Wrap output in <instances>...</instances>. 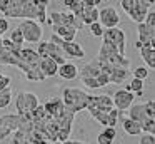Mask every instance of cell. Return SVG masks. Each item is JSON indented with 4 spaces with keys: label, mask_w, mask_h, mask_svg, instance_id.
I'll return each mask as SVG.
<instances>
[{
    "label": "cell",
    "mask_w": 155,
    "mask_h": 144,
    "mask_svg": "<svg viewBox=\"0 0 155 144\" xmlns=\"http://www.w3.org/2000/svg\"><path fill=\"white\" fill-rule=\"evenodd\" d=\"M10 82H12L10 77L0 72V90H4V89H7V87H10Z\"/></svg>",
    "instance_id": "cell-32"
},
{
    "label": "cell",
    "mask_w": 155,
    "mask_h": 144,
    "mask_svg": "<svg viewBox=\"0 0 155 144\" xmlns=\"http://www.w3.org/2000/svg\"><path fill=\"white\" fill-rule=\"evenodd\" d=\"M85 3H87V5H90V7H97L98 3H102L100 0H84Z\"/></svg>",
    "instance_id": "cell-35"
},
{
    "label": "cell",
    "mask_w": 155,
    "mask_h": 144,
    "mask_svg": "<svg viewBox=\"0 0 155 144\" xmlns=\"http://www.w3.org/2000/svg\"><path fill=\"white\" fill-rule=\"evenodd\" d=\"M18 69H20L22 72L25 74V77H27L28 80H32V82H40V80L45 79L42 70H40V57H38V54L35 52L34 49H28V47L24 49V47H22Z\"/></svg>",
    "instance_id": "cell-3"
},
{
    "label": "cell",
    "mask_w": 155,
    "mask_h": 144,
    "mask_svg": "<svg viewBox=\"0 0 155 144\" xmlns=\"http://www.w3.org/2000/svg\"><path fill=\"white\" fill-rule=\"evenodd\" d=\"M0 126H2V116H0Z\"/></svg>",
    "instance_id": "cell-38"
},
{
    "label": "cell",
    "mask_w": 155,
    "mask_h": 144,
    "mask_svg": "<svg viewBox=\"0 0 155 144\" xmlns=\"http://www.w3.org/2000/svg\"><path fill=\"white\" fill-rule=\"evenodd\" d=\"M10 40L12 44H15V45H22L24 44V37H22V32L18 29H14L12 30V33H10Z\"/></svg>",
    "instance_id": "cell-29"
},
{
    "label": "cell",
    "mask_w": 155,
    "mask_h": 144,
    "mask_svg": "<svg viewBox=\"0 0 155 144\" xmlns=\"http://www.w3.org/2000/svg\"><path fill=\"white\" fill-rule=\"evenodd\" d=\"M120 122H122V127H124V131L127 134H130V136H140L142 134V127L138 126L137 122H134V121H130L128 117H122V114H120Z\"/></svg>",
    "instance_id": "cell-21"
},
{
    "label": "cell",
    "mask_w": 155,
    "mask_h": 144,
    "mask_svg": "<svg viewBox=\"0 0 155 144\" xmlns=\"http://www.w3.org/2000/svg\"><path fill=\"white\" fill-rule=\"evenodd\" d=\"M12 96H14V92H12L10 87H7V89H4V90H0V109H7V107L10 106Z\"/></svg>",
    "instance_id": "cell-25"
},
{
    "label": "cell",
    "mask_w": 155,
    "mask_h": 144,
    "mask_svg": "<svg viewBox=\"0 0 155 144\" xmlns=\"http://www.w3.org/2000/svg\"><path fill=\"white\" fill-rule=\"evenodd\" d=\"M0 37H2V35H0Z\"/></svg>",
    "instance_id": "cell-40"
},
{
    "label": "cell",
    "mask_w": 155,
    "mask_h": 144,
    "mask_svg": "<svg viewBox=\"0 0 155 144\" xmlns=\"http://www.w3.org/2000/svg\"><path fill=\"white\" fill-rule=\"evenodd\" d=\"M142 47H155V27H148L147 23H138V40Z\"/></svg>",
    "instance_id": "cell-18"
},
{
    "label": "cell",
    "mask_w": 155,
    "mask_h": 144,
    "mask_svg": "<svg viewBox=\"0 0 155 144\" xmlns=\"http://www.w3.org/2000/svg\"><path fill=\"white\" fill-rule=\"evenodd\" d=\"M35 52L38 54L40 59H50V60H54L57 65H64V64L67 62V57L62 52V49L57 44L50 42V40H40V42H38V49L35 50Z\"/></svg>",
    "instance_id": "cell-8"
},
{
    "label": "cell",
    "mask_w": 155,
    "mask_h": 144,
    "mask_svg": "<svg viewBox=\"0 0 155 144\" xmlns=\"http://www.w3.org/2000/svg\"><path fill=\"white\" fill-rule=\"evenodd\" d=\"M148 77V70L147 67H137L134 70V79H138V80H143Z\"/></svg>",
    "instance_id": "cell-30"
},
{
    "label": "cell",
    "mask_w": 155,
    "mask_h": 144,
    "mask_svg": "<svg viewBox=\"0 0 155 144\" xmlns=\"http://www.w3.org/2000/svg\"><path fill=\"white\" fill-rule=\"evenodd\" d=\"M60 144H78V141H72V139H68V141H65V142H60Z\"/></svg>",
    "instance_id": "cell-36"
},
{
    "label": "cell",
    "mask_w": 155,
    "mask_h": 144,
    "mask_svg": "<svg viewBox=\"0 0 155 144\" xmlns=\"http://www.w3.org/2000/svg\"><path fill=\"white\" fill-rule=\"evenodd\" d=\"M80 80L88 89H102V87L110 84L104 65L97 59L92 60V62H87L80 69Z\"/></svg>",
    "instance_id": "cell-2"
},
{
    "label": "cell",
    "mask_w": 155,
    "mask_h": 144,
    "mask_svg": "<svg viewBox=\"0 0 155 144\" xmlns=\"http://www.w3.org/2000/svg\"><path fill=\"white\" fill-rule=\"evenodd\" d=\"M112 109H114V102H112V97L107 96V94L90 96V99H88L87 104L88 114H90L92 119H95L104 127H107V116Z\"/></svg>",
    "instance_id": "cell-5"
},
{
    "label": "cell",
    "mask_w": 155,
    "mask_h": 144,
    "mask_svg": "<svg viewBox=\"0 0 155 144\" xmlns=\"http://www.w3.org/2000/svg\"><path fill=\"white\" fill-rule=\"evenodd\" d=\"M52 144H60V142H52Z\"/></svg>",
    "instance_id": "cell-39"
},
{
    "label": "cell",
    "mask_w": 155,
    "mask_h": 144,
    "mask_svg": "<svg viewBox=\"0 0 155 144\" xmlns=\"http://www.w3.org/2000/svg\"><path fill=\"white\" fill-rule=\"evenodd\" d=\"M78 144H87V142H82V141H78Z\"/></svg>",
    "instance_id": "cell-37"
},
{
    "label": "cell",
    "mask_w": 155,
    "mask_h": 144,
    "mask_svg": "<svg viewBox=\"0 0 155 144\" xmlns=\"http://www.w3.org/2000/svg\"><path fill=\"white\" fill-rule=\"evenodd\" d=\"M38 106H40L38 97L35 96L34 92L22 90V92H18L17 97H15V109H17L15 114H18V116H28V114H32Z\"/></svg>",
    "instance_id": "cell-9"
},
{
    "label": "cell",
    "mask_w": 155,
    "mask_h": 144,
    "mask_svg": "<svg viewBox=\"0 0 155 144\" xmlns=\"http://www.w3.org/2000/svg\"><path fill=\"white\" fill-rule=\"evenodd\" d=\"M142 89H143V80H138V79H132L130 84H127V87H125V90H128L132 94L142 92Z\"/></svg>",
    "instance_id": "cell-26"
},
{
    "label": "cell",
    "mask_w": 155,
    "mask_h": 144,
    "mask_svg": "<svg viewBox=\"0 0 155 144\" xmlns=\"http://www.w3.org/2000/svg\"><path fill=\"white\" fill-rule=\"evenodd\" d=\"M120 5L125 10V13L137 23H143L147 13L153 9L152 0H122Z\"/></svg>",
    "instance_id": "cell-7"
},
{
    "label": "cell",
    "mask_w": 155,
    "mask_h": 144,
    "mask_svg": "<svg viewBox=\"0 0 155 144\" xmlns=\"http://www.w3.org/2000/svg\"><path fill=\"white\" fill-rule=\"evenodd\" d=\"M48 0H0V12L5 17L22 20H35L47 22V7Z\"/></svg>",
    "instance_id": "cell-1"
},
{
    "label": "cell",
    "mask_w": 155,
    "mask_h": 144,
    "mask_svg": "<svg viewBox=\"0 0 155 144\" xmlns=\"http://www.w3.org/2000/svg\"><path fill=\"white\" fill-rule=\"evenodd\" d=\"M140 57L148 69H155V47H147L143 45L140 49Z\"/></svg>",
    "instance_id": "cell-23"
},
{
    "label": "cell",
    "mask_w": 155,
    "mask_h": 144,
    "mask_svg": "<svg viewBox=\"0 0 155 144\" xmlns=\"http://www.w3.org/2000/svg\"><path fill=\"white\" fill-rule=\"evenodd\" d=\"M74 15L77 17V19L80 20L82 23H84V27H85V25H92V23L98 22V9H97V7H90V5H87V3L84 2V0H82L80 9L75 10Z\"/></svg>",
    "instance_id": "cell-16"
},
{
    "label": "cell",
    "mask_w": 155,
    "mask_h": 144,
    "mask_svg": "<svg viewBox=\"0 0 155 144\" xmlns=\"http://www.w3.org/2000/svg\"><path fill=\"white\" fill-rule=\"evenodd\" d=\"M17 29L22 32L24 42L27 44H38L42 40V35H44L42 25L35 20H22Z\"/></svg>",
    "instance_id": "cell-10"
},
{
    "label": "cell",
    "mask_w": 155,
    "mask_h": 144,
    "mask_svg": "<svg viewBox=\"0 0 155 144\" xmlns=\"http://www.w3.org/2000/svg\"><path fill=\"white\" fill-rule=\"evenodd\" d=\"M140 141H138V144H155V136H152V134H140Z\"/></svg>",
    "instance_id": "cell-33"
},
{
    "label": "cell",
    "mask_w": 155,
    "mask_h": 144,
    "mask_svg": "<svg viewBox=\"0 0 155 144\" xmlns=\"http://www.w3.org/2000/svg\"><path fill=\"white\" fill-rule=\"evenodd\" d=\"M98 23L102 25V29H104V30L118 27V23H120V17H118L117 9L112 7V5L100 9V10H98Z\"/></svg>",
    "instance_id": "cell-14"
},
{
    "label": "cell",
    "mask_w": 155,
    "mask_h": 144,
    "mask_svg": "<svg viewBox=\"0 0 155 144\" xmlns=\"http://www.w3.org/2000/svg\"><path fill=\"white\" fill-rule=\"evenodd\" d=\"M90 27V33L94 37H102V33H104V29H102V25L98 22H95V23H92V25H88Z\"/></svg>",
    "instance_id": "cell-31"
},
{
    "label": "cell",
    "mask_w": 155,
    "mask_h": 144,
    "mask_svg": "<svg viewBox=\"0 0 155 144\" xmlns=\"http://www.w3.org/2000/svg\"><path fill=\"white\" fill-rule=\"evenodd\" d=\"M40 70L44 74V77H54L57 76V70H58V65L50 59H40Z\"/></svg>",
    "instance_id": "cell-22"
},
{
    "label": "cell",
    "mask_w": 155,
    "mask_h": 144,
    "mask_svg": "<svg viewBox=\"0 0 155 144\" xmlns=\"http://www.w3.org/2000/svg\"><path fill=\"white\" fill-rule=\"evenodd\" d=\"M104 69L108 76L110 84H124L130 77V69H120V67H108V65H104Z\"/></svg>",
    "instance_id": "cell-19"
},
{
    "label": "cell",
    "mask_w": 155,
    "mask_h": 144,
    "mask_svg": "<svg viewBox=\"0 0 155 144\" xmlns=\"http://www.w3.org/2000/svg\"><path fill=\"white\" fill-rule=\"evenodd\" d=\"M22 124V116L18 114H7L2 116V126H0V141L14 134Z\"/></svg>",
    "instance_id": "cell-15"
},
{
    "label": "cell",
    "mask_w": 155,
    "mask_h": 144,
    "mask_svg": "<svg viewBox=\"0 0 155 144\" xmlns=\"http://www.w3.org/2000/svg\"><path fill=\"white\" fill-rule=\"evenodd\" d=\"M134 94L128 92L125 89H118L117 92L112 97V102H114V109H117L122 114V111H128V107L134 104Z\"/></svg>",
    "instance_id": "cell-17"
},
{
    "label": "cell",
    "mask_w": 155,
    "mask_h": 144,
    "mask_svg": "<svg viewBox=\"0 0 155 144\" xmlns=\"http://www.w3.org/2000/svg\"><path fill=\"white\" fill-rule=\"evenodd\" d=\"M57 74L65 80H74L78 77V67L72 62H65L64 65H58V70Z\"/></svg>",
    "instance_id": "cell-20"
},
{
    "label": "cell",
    "mask_w": 155,
    "mask_h": 144,
    "mask_svg": "<svg viewBox=\"0 0 155 144\" xmlns=\"http://www.w3.org/2000/svg\"><path fill=\"white\" fill-rule=\"evenodd\" d=\"M8 30V20L5 17H0V35H4Z\"/></svg>",
    "instance_id": "cell-34"
},
{
    "label": "cell",
    "mask_w": 155,
    "mask_h": 144,
    "mask_svg": "<svg viewBox=\"0 0 155 144\" xmlns=\"http://www.w3.org/2000/svg\"><path fill=\"white\" fill-rule=\"evenodd\" d=\"M50 42L57 44V45L62 49V52L65 54L67 59H82V57H85L84 47H82L80 44H77L75 40H74V42H64V40H60L58 37H55L54 33H52Z\"/></svg>",
    "instance_id": "cell-13"
},
{
    "label": "cell",
    "mask_w": 155,
    "mask_h": 144,
    "mask_svg": "<svg viewBox=\"0 0 155 144\" xmlns=\"http://www.w3.org/2000/svg\"><path fill=\"white\" fill-rule=\"evenodd\" d=\"M90 96L92 94L85 92L84 89H78V87H65V89H62L60 99H62V104H64L65 109L75 116L77 112L87 109Z\"/></svg>",
    "instance_id": "cell-4"
},
{
    "label": "cell",
    "mask_w": 155,
    "mask_h": 144,
    "mask_svg": "<svg viewBox=\"0 0 155 144\" xmlns=\"http://www.w3.org/2000/svg\"><path fill=\"white\" fill-rule=\"evenodd\" d=\"M115 136H117L115 127H105V129L97 136V142L98 144H112L115 139Z\"/></svg>",
    "instance_id": "cell-24"
},
{
    "label": "cell",
    "mask_w": 155,
    "mask_h": 144,
    "mask_svg": "<svg viewBox=\"0 0 155 144\" xmlns=\"http://www.w3.org/2000/svg\"><path fill=\"white\" fill-rule=\"evenodd\" d=\"M118 117H120V112L117 109H112L107 116V127H115L118 124Z\"/></svg>",
    "instance_id": "cell-27"
},
{
    "label": "cell",
    "mask_w": 155,
    "mask_h": 144,
    "mask_svg": "<svg viewBox=\"0 0 155 144\" xmlns=\"http://www.w3.org/2000/svg\"><path fill=\"white\" fill-rule=\"evenodd\" d=\"M10 144H30V142L27 141V137L24 136L22 131H15L12 139H10Z\"/></svg>",
    "instance_id": "cell-28"
},
{
    "label": "cell",
    "mask_w": 155,
    "mask_h": 144,
    "mask_svg": "<svg viewBox=\"0 0 155 144\" xmlns=\"http://www.w3.org/2000/svg\"><path fill=\"white\" fill-rule=\"evenodd\" d=\"M47 22L52 27H70V29H75L77 32L84 29V23L70 12H52L50 19Z\"/></svg>",
    "instance_id": "cell-11"
},
{
    "label": "cell",
    "mask_w": 155,
    "mask_h": 144,
    "mask_svg": "<svg viewBox=\"0 0 155 144\" xmlns=\"http://www.w3.org/2000/svg\"><path fill=\"white\" fill-rule=\"evenodd\" d=\"M102 42L110 44V45L115 47L122 55H125V44H127V37H125V32L122 29L115 27V29L104 30V33H102Z\"/></svg>",
    "instance_id": "cell-12"
},
{
    "label": "cell",
    "mask_w": 155,
    "mask_h": 144,
    "mask_svg": "<svg viewBox=\"0 0 155 144\" xmlns=\"http://www.w3.org/2000/svg\"><path fill=\"white\" fill-rule=\"evenodd\" d=\"M97 60L104 65L108 67H120V69H130V60L125 55H122L115 47H112L110 44L102 42L100 49H98Z\"/></svg>",
    "instance_id": "cell-6"
}]
</instances>
